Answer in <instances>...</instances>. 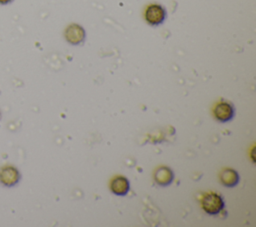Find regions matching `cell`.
I'll use <instances>...</instances> for the list:
<instances>
[{
  "label": "cell",
  "instance_id": "2",
  "mask_svg": "<svg viewBox=\"0 0 256 227\" xmlns=\"http://www.w3.org/2000/svg\"><path fill=\"white\" fill-rule=\"evenodd\" d=\"M144 18L146 22L150 25H159L165 20L166 11L159 4H150L145 9Z\"/></svg>",
  "mask_w": 256,
  "mask_h": 227
},
{
  "label": "cell",
  "instance_id": "9",
  "mask_svg": "<svg viewBox=\"0 0 256 227\" xmlns=\"http://www.w3.org/2000/svg\"><path fill=\"white\" fill-rule=\"evenodd\" d=\"M13 0H0V5H6L10 2H12Z\"/></svg>",
  "mask_w": 256,
  "mask_h": 227
},
{
  "label": "cell",
  "instance_id": "3",
  "mask_svg": "<svg viewBox=\"0 0 256 227\" xmlns=\"http://www.w3.org/2000/svg\"><path fill=\"white\" fill-rule=\"evenodd\" d=\"M19 170L12 165H6L0 168V183L6 187H13L20 181Z\"/></svg>",
  "mask_w": 256,
  "mask_h": 227
},
{
  "label": "cell",
  "instance_id": "8",
  "mask_svg": "<svg viewBox=\"0 0 256 227\" xmlns=\"http://www.w3.org/2000/svg\"><path fill=\"white\" fill-rule=\"evenodd\" d=\"M220 180L223 185L227 187H233L238 183L239 175L235 170L227 168V169H224V171L221 173Z\"/></svg>",
  "mask_w": 256,
  "mask_h": 227
},
{
  "label": "cell",
  "instance_id": "1",
  "mask_svg": "<svg viewBox=\"0 0 256 227\" xmlns=\"http://www.w3.org/2000/svg\"><path fill=\"white\" fill-rule=\"evenodd\" d=\"M202 208L209 215H216L224 208L222 197L216 193H208L202 199Z\"/></svg>",
  "mask_w": 256,
  "mask_h": 227
},
{
  "label": "cell",
  "instance_id": "7",
  "mask_svg": "<svg viewBox=\"0 0 256 227\" xmlns=\"http://www.w3.org/2000/svg\"><path fill=\"white\" fill-rule=\"evenodd\" d=\"M173 178H174V174H173L172 170L165 166L159 167L154 173L155 181L157 182V184H159L161 186L169 185L172 182Z\"/></svg>",
  "mask_w": 256,
  "mask_h": 227
},
{
  "label": "cell",
  "instance_id": "5",
  "mask_svg": "<svg viewBox=\"0 0 256 227\" xmlns=\"http://www.w3.org/2000/svg\"><path fill=\"white\" fill-rule=\"evenodd\" d=\"M214 115L217 120L221 122H227L234 116V108L227 102H220L214 109Z\"/></svg>",
  "mask_w": 256,
  "mask_h": 227
},
{
  "label": "cell",
  "instance_id": "6",
  "mask_svg": "<svg viewBox=\"0 0 256 227\" xmlns=\"http://www.w3.org/2000/svg\"><path fill=\"white\" fill-rule=\"evenodd\" d=\"M111 191L118 195L123 196L126 195L129 191V181L126 177L123 176H116L111 182Z\"/></svg>",
  "mask_w": 256,
  "mask_h": 227
},
{
  "label": "cell",
  "instance_id": "4",
  "mask_svg": "<svg viewBox=\"0 0 256 227\" xmlns=\"http://www.w3.org/2000/svg\"><path fill=\"white\" fill-rule=\"evenodd\" d=\"M65 39L72 45H79L85 40V30L82 26L73 23L67 26L64 32Z\"/></svg>",
  "mask_w": 256,
  "mask_h": 227
}]
</instances>
